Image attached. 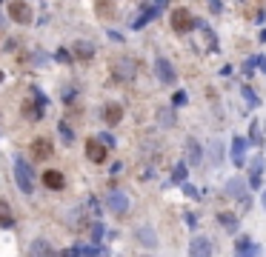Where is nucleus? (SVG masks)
Masks as SVG:
<instances>
[{
    "label": "nucleus",
    "mask_w": 266,
    "mask_h": 257,
    "mask_svg": "<svg viewBox=\"0 0 266 257\" xmlns=\"http://www.w3.org/2000/svg\"><path fill=\"white\" fill-rule=\"evenodd\" d=\"M223 192H226V197H237L244 200L246 206H249V194H246V183L240 177H229L226 180V186H223Z\"/></svg>",
    "instance_id": "10"
},
{
    "label": "nucleus",
    "mask_w": 266,
    "mask_h": 257,
    "mask_svg": "<svg viewBox=\"0 0 266 257\" xmlns=\"http://www.w3.org/2000/svg\"><path fill=\"white\" fill-rule=\"evenodd\" d=\"M94 12H98V17H103V20H112L115 17V0H98L94 3Z\"/></svg>",
    "instance_id": "18"
},
{
    "label": "nucleus",
    "mask_w": 266,
    "mask_h": 257,
    "mask_svg": "<svg viewBox=\"0 0 266 257\" xmlns=\"http://www.w3.org/2000/svg\"><path fill=\"white\" fill-rule=\"evenodd\" d=\"M72 55L80 57V60H89V57L94 55V46H92V43H86V40H78L72 46Z\"/></svg>",
    "instance_id": "20"
},
{
    "label": "nucleus",
    "mask_w": 266,
    "mask_h": 257,
    "mask_svg": "<svg viewBox=\"0 0 266 257\" xmlns=\"http://www.w3.org/2000/svg\"><path fill=\"white\" fill-rule=\"evenodd\" d=\"M183 177H186V163H178V166H175V171H172V180H175V183H180Z\"/></svg>",
    "instance_id": "27"
},
{
    "label": "nucleus",
    "mask_w": 266,
    "mask_h": 257,
    "mask_svg": "<svg viewBox=\"0 0 266 257\" xmlns=\"http://www.w3.org/2000/svg\"><path fill=\"white\" fill-rule=\"evenodd\" d=\"M249 140H252V143L260 140V126H258V120H252V126H249Z\"/></svg>",
    "instance_id": "29"
},
{
    "label": "nucleus",
    "mask_w": 266,
    "mask_h": 257,
    "mask_svg": "<svg viewBox=\"0 0 266 257\" xmlns=\"http://www.w3.org/2000/svg\"><path fill=\"white\" fill-rule=\"evenodd\" d=\"M6 14H9V20L12 23H20V26H29L32 23V9L26 0H12L6 6Z\"/></svg>",
    "instance_id": "2"
},
{
    "label": "nucleus",
    "mask_w": 266,
    "mask_h": 257,
    "mask_svg": "<svg viewBox=\"0 0 266 257\" xmlns=\"http://www.w3.org/2000/svg\"><path fill=\"white\" fill-rule=\"evenodd\" d=\"M263 206H266V192H263Z\"/></svg>",
    "instance_id": "36"
},
{
    "label": "nucleus",
    "mask_w": 266,
    "mask_h": 257,
    "mask_svg": "<svg viewBox=\"0 0 266 257\" xmlns=\"http://www.w3.org/2000/svg\"><path fill=\"white\" fill-rule=\"evenodd\" d=\"M58 132H60V137H63L66 143H72V140H75V132L69 128V123H60V126H58Z\"/></svg>",
    "instance_id": "26"
},
{
    "label": "nucleus",
    "mask_w": 266,
    "mask_h": 257,
    "mask_svg": "<svg viewBox=\"0 0 266 257\" xmlns=\"http://www.w3.org/2000/svg\"><path fill=\"white\" fill-rule=\"evenodd\" d=\"M155 71H158L160 83H166V86H172L175 80H178V74H175L172 63H169V60H166V57H158V60H155Z\"/></svg>",
    "instance_id": "11"
},
{
    "label": "nucleus",
    "mask_w": 266,
    "mask_h": 257,
    "mask_svg": "<svg viewBox=\"0 0 266 257\" xmlns=\"http://www.w3.org/2000/svg\"><path fill=\"white\" fill-rule=\"evenodd\" d=\"M123 120V106L120 103H106L103 106V123L106 126H117Z\"/></svg>",
    "instance_id": "13"
},
{
    "label": "nucleus",
    "mask_w": 266,
    "mask_h": 257,
    "mask_svg": "<svg viewBox=\"0 0 266 257\" xmlns=\"http://www.w3.org/2000/svg\"><path fill=\"white\" fill-rule=\"evenodd\" d=\"M80 254H86V257H106V249H103L101 243H92V246H86V249H80Z\"/></svg>",
    "instance_id": "24"
},
{
    "label": "nucleus",
    "mask_w": 266,
    "mask_h": 257,
    "mask_svg": "<svg viewBox=\"0 0 266 257\" xmlns=\"http://www.w3.org/2000/svg\"><path fill=\"white\" fill-rule=\"evenodd\" d=\"M235 251H237V257H258L260 246H255L249 237H237V240H235Z\"/></svg>",
    "instance_id": "14"
},
{
    "label": "nucleus",
    "mask_w": 266,
    "mask_h": 257,
    "mask_svg": "<svg viewBox=\"0 0 266 257\" xmlns=\"http://www.w3.org/2000/svg\"><path fill=\"white\" fill-rule=\"evenodd\" d=\"M0 226H3V228L15 226V214H12V209H9L6 200H0Z\"/></svg>",
    "instance_id": "22"
},
{
    "label": "nucleus",
    "mask_w": 266,
    "mask_h": 257,
    "mask_svg": "<svg viewBox=\"0 0 266 257\" xmlns=\"http://www.w3.org/2000/svg\"><path fill=\"white\" fill-rule=\"evenodd\" d=\"M98 140H101L103 146H106V149H109V146H115V137L109 135V132H103V135H98Z\"/></svg>",
    "instance_id": "32"
},
{
    "label": "nucleus",
    "mask_w": 266,
    "mask_h": 257,
    "mask_svg": "<svg viewBox=\"0 0 266 257\" xmlns=\"http://www.w3.org/2000/svg\"><path fill=\"white\" fill-rule=\"evenodd\" d=\"M106 155H109L106 146H103L98 137H89V140H86V157H89V160L101 166V163H106Z\"/></svg>",
    "instance_id": "9"
},
{
    "label": "nucleus",
    "mask_w": 266,
    "mask_h": 257,
    "mask_svg": "<svg viewBox=\"0 0 266 257\" xmlns=\"http://www.w3.org/2000/svg\"><path fill=\"white\" fill-rule=\"evenodd\" d=\"M15 180H17V189H20L23 194H32V189H35V183H32V169L23 157H15Z\"/></svg>",
    "instance_id": "1"
},
{
    "label": "nucleus",
    "mask_w": 266,
    "mask_h": 257,
    "mask_svg": "<svg viewBox=\"0 0 266 257\" xmlns=\"http://www.w3.org/2000/svg\"><path fill=\"white\" fill-rule=\"evenodd\" d=\"M209 9H212V14H221V0H209Z\"/></svg>",
    "instance_id": "34"
},
{
    "label": "nucleus",
    "mask_w": 266,
    "mask_h": 257,
    "mask_svg": "<svg viewBox=\"0 0 266 257\" xmlns=\"http://www.w3.org/2000/svg\"><path fill=\"white\" fill-rule=\"evenodd\" d=\"M201 146H198V140H195V137H189L186 140V160H183V163L186 166H198L201 163Z\"/></svg>",
    "instance_id": "17"
},
{
    "label": "nucleus",
    "mask_w": 266,
    "mask_h": 257,
    "mask_svg": "<svg viewBox=\"0 0 266 257\" xmlns=\"http://www.w3.org/2000/svg\"><path fill=\"white\" fill-rule=\"evenodd\" d=\"M186 94H183V92H178V94H175V97H172V103H175V106H183V103H186Z\"/></svg>",
    "instance_id": "33"
},
{
    "label": "nucleus",
    "mask_w": 266,
    "mask_h": 257,
    "mask_svg": "<svg viewBox=\"0 0 266 257\" xmlns=\"http://www.w3.org/2000/svg\"><path fill=\"white\" fill-rule=\"evenodd\" d=\"M217 223H221L226 232H232V235L237 232V217H235V214H229V212H221V214H217Z\"/></svg>",
    "instance_id": "23"
},
{
    "label": "nucleus",
    "mask_w": 266,
    "mask_h": 257,
    "mask_svg": "<svg viewBox=\"0 0 266 257\" xmlns=\"http://www.w3.org/2000/svg\"><path fill=\"white\" fill-rule=\"evenodd\" d=\"M244 97L249 100V106H258V97H255V92H252L249 86H244Z\"/></svg>",
    "instance_id": "31"
},
{
    "label": "nucleus",
    "mask_w": 266,
    "mask_h": 257,
    "mask_svg": "<svg viewBox=\"0 0 266 257\" xmlns=\"http://www.w3.org/2000/svg\"><path fill=\"white\" fill-rule=\"evenodd\" d=\"M32 97H35V103H23V117H32V120H40L43 117V106H46V97L40 94V89H32Z\"/></svg>",
    "instance_id": "5"
},
{
    "label": "nucleus",
    "mask_w": 266,
    "mask_h": 257,
    "mask_svg": "<svg viewBox=\"0 0 266 257\" xmlns=\"http://www.w3.org/2000/svg\"><path fill=\"white\" fill-rule=\"evenodd\" d=\"M212 163H223V149H221V143H212Z\"/></svg>",
    "instance_id": "28"
},
{
    "label": "nucleus",
    "mask_w": 266,
    "mask_h": 257,
    "mask_svg": "<svg viewBox=\"0 0 266 257\" xmlns=\"http://www.w3.org/2000/svg\"><path fill=\"white\" fill-rule=\"evenodd\" d=\"M43 186H46V189H52V192H60V189L66 186V177L60 174V171L49 169V171H43Z\"/></svg>",
    "instance_id": "16"
},
{
    "label": "nucleus",
    "mask_w": 266,
    "mask_h": 257,
    "mask_svg": "<svg viewBox=\"0 0 266 257\" xmlns=\"http://www.w3.org/2000/svg\"><path fill=\"white\" fill-rule=\"evenodd\" d=\"M215 254V243L209 237H195L189 243V257H212Z\"/></svg>",
    "instance_id": "8"
},
{
    "label": "nucleus",
    "mask_w": 266,
    "mask_h": 257,
    "mask_svg": "<svg viewBox=\"0 0 266 257\" xmlns=\"http://www.w3.org/2000/svg\"><path fill=\"white\" fill-rule=\"evenodd\" d=\"M63 257H80V249H66Z\"/></svg>",
    "instance_id": "35"
},
{
    "label": "nucleus",
    "mask_w": 266,
    "mask_h": 257,
    "mask_svg": "<svg viewBox=\"0 0 266 257\" xmlns=\"http://www.w3.org/2000/svg\"><path fill=\"white\" fill-rule=\"evenodd\" d=\"M112 71H115V78H120V80H135L137 60H135V57H120V60L112 63Z\"/></svg>",
    "instance_id": "4"
},
{
    "label": "nucleus",
    "mask_w": 266,
    "mask_h": 257,
    "mask_svg": "<svg viewBox=\"0 0 266 257\" xmlns=\"http://www.w3.org/2000/svg\"><path fill=\"white\" fill-rule=\"evenodd\" d=\"M169 23H172V29H175V32H180V35H186V32H192V29H195V17H192V12H189L186 6L175 9L172 17H169Z\"/></svg>",
    "instance_id": "3"
},
{
    "label": "nucleus",
    "mask_w": 266,
    "mask_h": 257,
    "mask_svg": "<svg viewBox=\"0 0 266 257\" xmlns=\"http://www.w3.org/2000/svg\"><path fill=\"white\" fill-rule=\"evenodd\" d=\"M29 257H55V249H52L49 240L37 237V240L29 243Z\"/></svg>",
    "instance_id": "12"
},
{
    "label": "nucleus",
    "mask_w": 266,
    "mask_h": 257,
    "mask_svg": "<svg viewBox=\"0 0 266 257\" xmlns=\"http://www.w3.org/2000/svg\"><path fill=\"white\" fill-rule=\"evenodd\" d=\"M137 240L143 243V246H149V249H155V246H158V237H155V232H152L149 226H140V228H137Z\"/></svg>",
    "instance_id": "21"
},
{
    "label": "nucleus",
    "mask_w": 266,
    "mask_h": 257,
    "mask_svg": "<svg viewBox=\"0 0 266 257\" xmlns=\"http://www.w3.org/2000/svg\"><path fill=\"white\" fill-rule=\"evenodd\" d=\"M260 174H263V157H255V163H252V169H249V186L252 189H258L260 186Z\"/></svg>",
    "instance_id": "19"
},
{
    "label": "nucleus",
    "mask_w": 266,
    "mask_h": 257,
    "mask_svg": "<svg viewBox=\"0 0 266 257\" xmlns=\"http://www.w3.org/2000/svg\"><path fill=\"white\" fill-rule=\"evenodd\" d=\"M232 163H235V166L246 163V137L235 135V140H232Z\"/></svg>",
    "instance_id": "15"
},
{
    "label": "nucleus",
    "mask_w": 266,
    "mask_h": 257,
    "mask_svg": "<svg viewBox=\"0 0 266 257\" xmlns=\"http://www.w3.org/2000/svg\"><path fill=\"white\" fill-rule=\"evenodd\" d=\"M52 151H55V146H52L49 137H35V140H32V146H29L32 160H49Z\"/></svg>",
    "instance_id": "7"
},
{
    "label": "nucleus",
    "mask_w": 266,
    "mask_h": 257,
    "mask_svg": "<svg viewBox=\"0 0 266 257\" xmlns=\"http://www.w3.org/2000/svg\"><path fill=\"white\" fill-rule=\"evenodd\" d=\"M101 237H103V223L98 220V223H92V240L101 243Z\"/></svg>",
    "instance_id": "30"
},
{
    "label": "nucleus",
    "mask_w": 266,
    "mask_h": 257,
    "mask_svg": "<svg viewBox=\"0 0 266 257\" xmlns=\"http://www.w3.org/2000/svg\"><path fill=\"white\" fill-rule=\"evenodd\" d=\"M160 123H163V126H175V112L172 109H160Z\"/></svg>",
    "instance_id": "25"
},
{
    "label": "nucleus",
    "mask_w": 266,
    "mask_h": 257,
    "mask_svg": "<svg viewBox=\"0 0 266 257\" xmlns=\"http://www.w3.org/2000/svg\"><path fill=\"white\" fill-rule=\"evenodd\" d=\"M106 209L112 214H126V212H129V194L112 189V192H109V197H106Z\"/></svg>",
    "instance_id": "6"
}]
</instances>
